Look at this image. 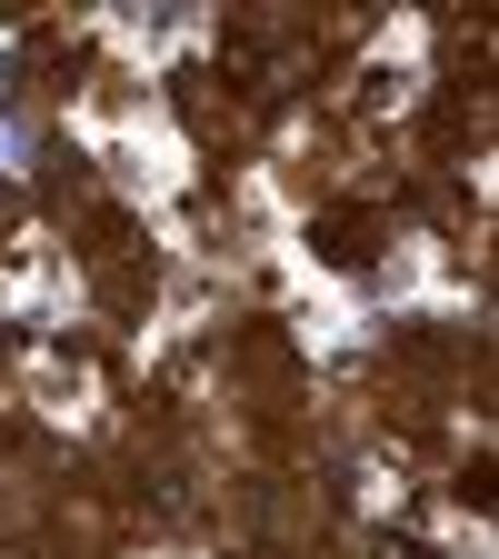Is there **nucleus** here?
<instances>
[{"mask_svg": "<svg viewBox=\"0 0 499 559\" xmlns=\"http://www.w3.org/2000/svg\"><path fill=\"white\" fill-rule=\"evenodd\" d=\"M320 250L330 260H370V210H340V221L320 230Z\"/></svg>", "mask_w": 499, "mask_h": 559, "instance_id": "obj_1", "label": "nucleus"}]
</instances>
